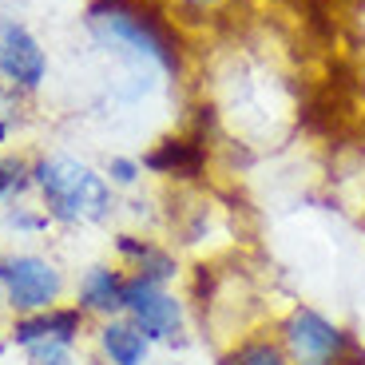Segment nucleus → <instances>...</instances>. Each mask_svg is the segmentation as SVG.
Listing matches in <instances>:
<instances>
[{
  "mask_svg": "<svg viewBox=\"0 0 365 365\" xmlns=\"http://www.w3.org/2000/svg\"><path fill=\"white\" fill-rule=\"evenodd\" d=\"M163 365H187V361H163Z\"/></svg>",
  "mask_w": 365,
  "mask_h": 365,
  "instance_id": "17",
  "label": "nucleus"
},
{
  "mask_svg": "<svg viewBox=\"0 0 365 365\" xmlns=\"http://www.w3.org/2000/svg\"><path fill=\"white\" fill-rule=\"evenodd\" d=\"M274 334L294 365H365V341L310 302L286 306Z\"/></svg>",
  "mask_w": 365,
  "mask_h": 365,
  "instance_id": "3",
  "label": "nucleus"
},
{
  "mask_svg": "<svg viewBox=\"0 0 365 365\" xmlns=\"http://www.w3.org/2000/svg\"><path fill=\"white\" fill-rule=\"evenodd\" d=\"M0 80L16 91H36L48 80L44 48L16 20H0Z\"/></svg>",
  "mask_w": 365,
  "mask_h": 365,
  "instance_id": "6",
  "label": "nucleus"
},
{
  "mask_svg": "<svg viewBox=\"0 0 365 365\" xmlns=\"http://www.w3.org/2000/svg\"><path fill=\"white\" fill-rule=\"evenodd\" d=\"M123 318L135 322L147 334L151 346H175V341H182V334H187V298L175 294L171 286L131 278Z\"/></svg>",
  "mask_w": 365,
  "mask_h": 365,
  "instance_id": "5",
  "label": "nucleus"
},
{
  "mask_svg": "<svg viewBox=\"0 0 365 365\" xmlns=\"http://www.w3.org/2000/svg\"><path fill=\"white\" fill-rule=\"evenodd\" d=\"M219 365H294L290 354L282 349L274 326H258L247 334H235L227 349L219 354Z\"/></svg>",
  "mask_w": 365,
  "mask_h": 365,
  "instance_id": "12",
  "label": "nucleus"
},
{
  "mask_svg": "<svg viewBox=\"0 0 365 365\" xmlns=\"http://www.w3.org/2000/svg\"><path fill=\"white\" fill-rule=\"evenodd\" d=\"M238 0H167L171 9V20H210L219 12L235 9Z\"/></svg>",
  "mask_w": 365,
  "mask_h": 365,
  "instance_id": "13",
  "label": "nucleus"
},
{
  "mask_svg": "<svg viewBox=\"0 0 365 365\" xmlns=\"http://www.w3.org/2000/svg\"><path fill=\"white\" fill-rule=\"evenodd\" d=\"M68 282L64 270L44 255L20 250V255H0V302L12 314H40L60 306Z\"/></svg>",
  "mask_w": 365,
  "mask_h": 365,
  "instance_id": "4",
  "label": "nucleus"
},
{
  "mask_svg": "<svg viewBox=\"0 0 365 365\" xmlns=\"http://www.w3.org/2000/svg\"><path fill=\"white\" fill-rule=\"evenodd\" d=\"M207 163H210V143L202 135H195V131L159 139L143 155V171L159 175V179H175V182H199L207 175Z\"/></svg>",
  "mask_w": 365,
  "mask_h": 365,
  "instance_id": "8",
  "label": "nucleus"
},
{
  "mask_svg": "<svg viewBox=\"0 0 365 365\" xmlns=\"http://www.w3.org/2000/svg\"><path fill=\"white\" fill-rule=\"evenodd\" d=\"M96 357H103L108 365H147L151 341L131 318H108L96 329Z\"/></svg>",
  "mask_w": 365,
  "mask_h": 365,
  "instance_id": "11",
  "label": "nucleus"
},
{
  "mask_svg": "<svg viewBox=\"0 0 365 365\" xmlns=\"http://www.w3.org/2000/svg\"><path fill=\"white\" fill-rule=\"evenodd\" d=\"M83 365H108V361H103V357H88Z\"/></svg>",
  "mask_w": 365,
  "mask_h": 365,
  "instance_id": "16",
  "label": "nucleus"
},
{
  "mask_svg": "<svg viewBox=\"0 0 365 365\" xmlns=\"http://www.w3.org/2000/svg\"><path fill=\"white\" fill-rule=\"evenodd\" d=\"M83 329H88V314L80 306H52V310H40V314H20L9 326V341L16 349L40 346V341L80 349Z\"/></svg>",
  "mask_w": 365,
  "mask_h": 365,
  "instance_id": "7",
  "label": "nucleus"
},
{
  "mask_svg": "<svg viewBox=\"0 0 365 365\" xmlns=\"http://www.w3.org/2000/svg\"><path fill=\"white\" fill-rule=\"evenodd\" d=\"M361 235H365V219H361Z\"/></svg>",
  "mask_w": 365,
  "mask_h": 365,
  "instance_id": "18",
  "label": "nucleus"
},
{
  "mask_svg": "<svg viewBox=\"0 0 365 365\" xmlns=\"http://www.w3.org/2000/svg\"><path fill=\"white\" fill-rule=\"evenodd\" d=\"M115 255L119 266L128 270V278H143V282H159V286H175L182 278V262L175 255V247L155 242L147 235H119Z\"/></svg>",
  "mask_w": 365,
  "mask_h": 365,
  "instance_id": "9",
  "label": "nucleus"
},
{
  "mask_svg": "<svg viewBox=\"0 0 365 365\" xmlns=\"http://www.w3.org/2000/svg\"><path fill=\"white\" fill-rule=\"evenodd\" d=\"M128 270L111 262H91L76 282V306H80L88 318H123V306H128Z\"/></svg>",
  "mask_w": 365,
  "mask_h": 365,
  "instance_id": "10",
  "label": "nucleus"
},
{
  "mask_svg": "<svg viewBox=\"0 0 365 365\" xmlns=\"http://www.w3.org/2000/svg\"><path fill=\"white\" fill-rule=\"evenodd\" d=\"M4 222L16 230H48V210H40V215H32L28 207H9V215H4Z\"/></svg>",
  "mask_w": 365,
  "mask_h": 365,
  "instance_id": "15",
  "label": "nucleus"
},
{
  "mask_svg": "<svg viewBox=\"0 0 365 365\" xmlns=\"http://www.w3.org/2000/svg\"><path fill=\"white\" fill-rule=\"evenodd\" d=\"M32 187L40 191L48 219L68 222V227H88V222H103L115 207V187L108 175L96 167L80 163L72 155H44L32 163Z\"/></svg>",
  "mask_w": 365,
  "mask_h": 365,
  "instance_id": "2",
  "label": "nucleus"
},
{
  "mask_svg": "<svg viewBox=\"0 0 365 365\" xmlns=\"http://www.w3.org/2000/svg\"><path fill=\"white\" fill-rule=\"evenodd\" d=\"M103 175H108L111 187H135L139 175H143V159H135V155H111Z\"/></svg>",
  "mask_w": 365,
  "mask_h": 365,
  "instance_id": "14",
  "label": "nucleus"
},
{
  "mask_svg": "<svg viewBox=\"0 0 365 365\" xmlns=\"http://www.w3.org/2000/svg\"><path fill=\"white\" fill-rule=\"evenodd\" d=\"M88 24L103 44L131 52L139 64L147 60L167 76H182V68H187L175 20L143 0H91Z\"/></svg>",
  "mask_w": 365,
  "mask_h": 365,
  "instance_id": "1",
  "label": "nucleus"
}]
</instances>
